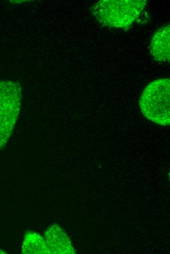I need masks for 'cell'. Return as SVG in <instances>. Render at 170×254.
<instances>
[{
  "label": "cell",
  "instance_id": "cell-4",
  "mask_svg": "<svg viewBox=\"0 0 170 254\" xmlns=\"http://www.w3.org/2000/svg\"><path fill=\"white\" fill-rule=\"evenodd\" d=\"M51 254H73L75 251L69 236L57 224L49 226L43 236Z\"/></svg>",
  "mask_w": 170,
  "mask_h": 254
},
{
  "label": "cell",
  "instance_id": "cell-3",
  "mask_svg": "<svg viewBox=\"0 0 170 254\" xmlns=\"http://www.w3.org/2000/svg\"><path fill=\"white\" fill-rule=\"evenodd\" d=\"M21 88L14 81H0V149L12 133L18 119L21 101Z\"/></svg>",
  "mask_w": 170,
  "mask_h": 254
},
{
  "label": "cell",
  "instance_id": "cell-6",
  "mask_svg": "<svg viewBox=\"0 0 170 254\" xmlns=\"http://www.w3.org/2000/svg\"><path fill=\"white\" fill-rule=\"evenodd\" d=\"M22 254H51L46 242L40 234L28 231L25 233L21 246Z\"/></svg>",
  "mask_w": 170,
  "mask_h": 254
},
{
  "label": "cell",
  "instance_id": "cell-2",
  "mask_svg": "<svg viewBox=\"0 0 170 254\" xmlns=\"http://www.w3.org/2000/svg\"><path fill=\"white\" fill-rule=\"evenodd\" d=\"M170 81L159 79L150 83L143 91L139 106L143 115L162 126L170 124Z\"/></svg>",
  "mask_w": 170,
  "mask_h": 254
},
{
  "label": "cell",
  "instance_id": "cell-1",
  "mask_svg": "<svg viewBox=\"0 0 170 254\" xmlns=\"http://www.w3.org/2000/svg\"><path fill=\"white\" fill-rule=\"evenodd\" d=\"M146 3V0H103L90 10L103 25L126 29L139 17Z\"/></svg>",
  "mask_w": 170,
  "mask_h": 254
},
{
  "label": "cell",
  "instance_id": "cell-7",
  "mask_svg": "<svg viewBox=\"0 0 170 254\" xmlns=\"http://www.w3.org/2000/svg\"><path fill=\"white\" fill-rule=\"evenodd\" d=\"M0 254H6V253L2 249H0Z\"/></svg>",
  "mask_w": 170,
  "mask_h": 254
},
{
  "label": "cell",
  "instance_id": "cell-5",
  "mask_svg": "<svg viewBox=\"0 0 170 254\" xmlns=\"http://www.w3.org/2000/svg\"><path fill=\"white\" fill-rule=\"evenodd\" d=\"M170 26H164L154 34L150 42V52L154 58L159 62L170 61Z\"/></svg>",
  "mask_w": 170,
  "mask_h": 254
}]
</instances>
